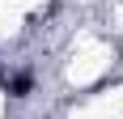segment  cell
Masks as SVG:
<instances>
[{
  "mask_svg": "<svg viewBox=\"0 0 123 119\" xmlns=\"http://www.w3.org/2000/svg\"><path fill=\"white\" fill-rule=\"evenodd\" d=\"M9 94L13 98H30V89H34V77H30V72H17V77H9Z\"/></svg>",
  "mask_w": 123,
  "mask_h": 119,
  "instance_id": "cell-1",
  "label": "cell"
}]
</instances>
